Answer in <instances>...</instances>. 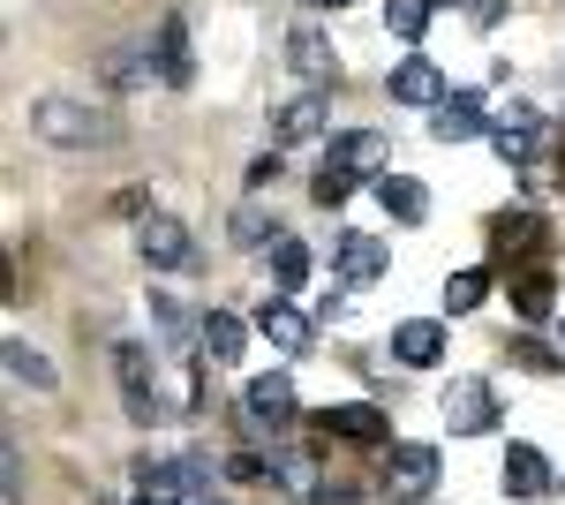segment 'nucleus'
<instances>
[{"label":"nucleus","mask_w":565,"mask_h":505,"mask_svg":"<svg viewBox=\"0 0 565 505\" xmlns=\"http://www.w3.org/2000/svg\"><path fill=\"white\" fill-rule=\"evenodd\" d=\"M242 415H249V430H264V438L295 430V378H287V370L249 378V385H242Z\"/></svg>","instance_id":"nucleus-4"},{"label":"nucleus","mask_w":565,"mask_h":505,"mask_svg":"<svg viewBox=\"0 0 565 505\" xmlns=\"http://www.w3.org/2000/svg\"><path fill=\"white\" fill-rule=\"evenodd\" d=\"M377 204H385L399 227H423V219H430V189H423L415 173H385V181H377Z\"/></svg>","instance_id":"nucleus-19"},{"label":"nucleus","mask_w":565,"mask_h":505,"mask_svg":"<svg viewBox=\"0 0 565 505\" xmlns=\"http://www.w3.org/2000/svg\"><path fill=\"white\" fill-rule=\"evenodd\" d=\"M271 181H279V151H271V159H257V167H249V189H271Z\"/></svg>","instance_id":"nucleus-34"},{"label":"nucleus","mask_w":565,"mask_h":505,"mask_svg":"<svg viewBox=\"0 0 565 505\" xmlns=\"http://www.w3.org/2000/svg\"><path fill=\"white\" fill-rule=\"evenodd\" d=\"M136 256H143L151 272H189V264H196V242H189V227H181V219L143 211V227H136Z\"/></svg>","instance_id":"nucleus-6"},{"label":"nucleus","mask_w":565,"mask_h":505,"mask_svg":"<svg viewBox=\"0 0 565 505\" xmlns=\"http://www.w3.org/2000/svg\"><path fill=\"white\" fill-rule=\"evenodd\" d=\"M490 106H482L476 91H452L445 106H430V136L437 144H476V136H490Z\"/></svg>","instance_id":"nucleus-9"},{"label":"nucleus","mask_w":565,"mask_h":505,"mask_svg":"<svg viewBox=\"0 0 565 505\" xmlns=\"http://www.w3.org/2000/svg\"><path fill=\"white\" fill-rule=\"evenodd\" d=\"M226 234H234V250H271V242H264V234H271V211H264V204H242Z\"/></svg>","instance_id":"nucleus-26"},{"label":"nucleus","mask_w":565,"mask_h":505,"mask_svg":"<svg viewBox=\"0 0 565 505\" xmlns=\"http://www.w3.org/2000/svg\"><path fill=\"white\" fill-rule=\"evenodd\" d=\"M558 347H565V325H558Z\"/></svg>","instance_id":"nucleus-38"},{"label":"nucleus","mask_w":565,"mask_h":505,"mask_svg":"<svg viewBox=\"0 0 565 505\" xmlns=\"http://www.w3.org/2000/svg\"><path fill=\"white\" fill-rule=\"evenodd\" d=\"M392 362H407V370H437L445 362V325L437 317H407V325H392Z\"/></svg>","instance_id":"nucleus-12"},{"label":"nucleus","mask_w":565,"mask_h":505,"mask_svg":"<svg viewBox=\"0 0 565 505\" xmlns=\"http://www.w3.org/2000/svg\"><path fill=\"white\" fill-rule=\"evenodd\" d=\"M309 8H348V0H309Z\"/></svg>","instance_id":"nucleus-37"},{"label":"nucleus","mask_w":565,"mask_h":505,"mask_svg":"<svg viewBox=\"0 0 565 505\" xmlns=\"http://www.w3.org/2000/svg\"><path fill=\"white\" fill-rule=\"evenodd\" d=\"M271 295H295L309 280V242H295V234H271Z\"/></svg>","instance_id":"nucleus-21"},{"label":"nucleus","mask_w":565,"mask_h":505,"mask_svg":"<svg viewBox=\"0 0 565 505\" xmlns=\"http://www.w3.org/2000/svg\"><path fill=\"white\" fill-rule=\"evenodd\" d=\"M151 76H159V61H151V45H121V53L106 61V84H114V91H143Z\"/></svg>","instance_id":"nucleus-24"},{"label":"nucleus","mask_w":565,"mask_h":505,"mask_svg":"<svg viewBox=\"0 0 565 505\" xmlns=\"http://www.w3.org/2000/svg\"><path fill=\"white\" fill-rule=\"evenodd\" d=\"M309 505H362V498H354L348 483H317V491H309Z\"/></svg>","instance_id":"nucleus-32"},{"label":"nucleus","mask_w":565,"mask_h":505,"mask_svg":"<svg viewBox=\"0 0 565 505\" xmlns=\"http://www.w3.org/2000/svg\"><path fill=\"white\" fill-rule=\"evenodd\" d=\"M385 505H430V498H407V491H392V498Z\"/></svg>","instance_id":"nucleus-36"},{"label":"nucleus","mask_w":565,"mask_h":505,"mask_svg":"<svg viewBox=\"0 0 565 505\" xmlns=\"http://www.w3.org/2000/svg\"><path fill=\"white\" fill-rule=\"evenodd\" d=\"M385 483L407 498H430L437 491V445H385Z\"/></svg>","instance_id":"nucleus-14"},{"label":"nucleus","mask_w":565,"mask_h":505,"mask_svg":"<svg viewBox=\"0 0 565 505\" xmlns=\"http://www.w3.org/2000/svg\"><path fill=\"white\" fill-rule=\"evenodd\" d=\"M151 317H159V333H167V339L189 333V317H181V302H174V295H151Z\"/></svg>","instance_id":"nucleus-30"},{"label":"nucleus","mask_w":565,"mask_h":505,"mask_svg":"<svg viewBox=\"0 0 565 505\" xmlns=\"http://www.w3.org/2000/svg\"><path fill=\"white\" fill-rule=\"evenodd\" d=\"M159 84H174V91L196 84V45H189V23L181 15L159 23Z\"/></svg>","instance_id":"nucleus-16"},{"label":"nucleus","mask_w":565,"mask_h":505,"mask_svg":"<svg viewBox=\"0 0 565 505\" xmlns=\"http://www.w3.org/2000/svg\"><path fill=\"white\" fill-rule=\"evenodd\" d=\"M317 422H324L332 438H348V445H392L385 408H370V400H340V408H324Z\"/></svg>","instance_id":"nucleus-15"},{"label":"nucleus","mask_w":565,"mask_h":505,"mask_svg":"<svg viewBox=\"0 0 565 505\" xmlns=\"http://www.w3.org/2000/svg\"><path fill=\"white\" fill-rule=\"evenodd\" d=\"M249 333H257V325H242L234 309H204V317H196V347H204V362H212V370H226V362H242V347H249Z\"/></svg>","instance_id":"nucleus-11"},{"label":"nucleus","mask_w":565,"mask_h":505,"mask_svg":"<svg viewBox=\"0 0 565 505\" xmlns=\"http://www.w3.org/2000/svg\"><path fill=\"white\" fill-rule=\"evenodd\" d=\"M249 325H257V333L271 339V355H287V362H302V355H309V339H317L309 309H302V302H287V295H264Z\"/></svg>","instance_id":"nucleus-5"},{"label":"nucleus","mask_w":565,"mask_h":505,"mask_svg":"<svg viewBox=\"0 0 565 505\" xmlns=\"http://www.w3.org/2000/svg\"><path fill=\"white\" fill-rule=\"evenodd\" d=\"M271 483H287L295 498H309V491H317V467H309V453H271Z\"/></svg>","instance_id":"nucleus-27"},{"label":"nucleus","mask_w":565,"mask_h":505,"mask_svg":"<svg viewBox=\"0 0 565 505\" xmlns=\"http://www.w3.org/2000/svg\"><path fill=\"white\" fill-rule=\"evenodd\" d=\"M226 475H234V483H257V475H271V461H257V453H234V461H226Z\"/></svg>","instance_id":"nucleus-31"},{"label":"nucleus","mask_w":565,"mask_h":505,"mask_svg":"<svg viewBox=\"0 0 565 505\" xmlns=\"http://www.w3.org/2000/svg\"><path fill=\"white\" fill-rule=\"evenodd\" d=\"M324 136V91H302L271 114V151H295V144H317Z\"/></svg>","instance_id":"nucleus-10"},{"label":"nucleus","mask_w":565,"mask_h":505,"mask_svg":"<svg viewBox=\"0 0 565 505\" xmlns=\"http://www.w3.org/2000/svg\"><path fill=\"white\" fill-rule=\"evenodd\" d=\"M385 91H392V106H445V98H452V91H445V69H437L430 53H407V61H392Z\"/></svg>","instance_id":"nucleus-8"},{"label":"nucleus","mask_w":565,"mask_h":505,"mask_svg":"<svg viewBox=\"0 0 565 505\" xmlns=\"http://www.w3.org/2000/svg\"><path fill=\"white\" fill-rule=\"evenodd\" d=\"M189 505H226V498H212V483H204V491H189Z\"/></svg>","instance_id":"nucleus-35"},{"label":"nucleus","mask_w":565,"mask_h":505,"mask_svg":"<svg viewBox=\"0 0 565 505\" xmlns=\"http://www.w3.org/2000/svg\"><path fill=\"white\" fill-rule=\"evenodd\" d=\"M498 483H505V498H543V491H551V461H543L535 445H505Z\"/></svg>","instance_id":"nucleus-17"},{"label":"nucleus","mask_w":565,"mask_h":505,"mask_svg":"<svg viewBox=\"0 0 565 505\" xmlns=\"http://www.w3.org/2000/svg\"><path fill=\"white\" fill-rule=\"evenodd\" d=\"M482 302H490V272H482V264L445 272V309H452V317H468V309H482Z\"/></svg>","instance_id":"nucleus-23"},{"label":"nucleus","mask_w":565,"mask_h":505,"mask_svg":"<svg viewBox=\"0 0 565 505\" xmlns=\"http://www.w3.org/2000/svg\"><path fill=\"white\" fill-rule=\"evenodd\" d=\"M324 167L354 173V181H385V173H392V144L377 136V128H348V136H332Z\"/></svg>","instance_id":"nucleus-7"},{"label":"nucleus","mask_w":565,"mask_h":505,"mask_svg":"<svg viewBox=\"0 0 565 505\" xmlns=\"http://www.w3.org/2000/svg\"><path fill=\"white\" fill-rule=\"evenodd\" d=\"M332 264H340V280H348V287H370V280H377V272L392 264V250L377 242V234H362V227H348V234L332 242Z\"/></svg>","instance_id":"nucleus-13"},{"label":"nucleus","mask_w":565,"mask_h":505,"mask_svg":"<svg viewBox=\"0 0 565 505\" xmlns=\"http://www.w3.org/2000/svg\"><path fill=\"white\" fill-rule=\"evenodd\" d=\"M551 302H558V280H551V264H535V272H513V309H521V325H543V317H551Z\"/></svg>","instance_id":"nucleus-20"},{"label":"nucleus","mask_w":565,"mask_h":505,"mask_svg":"<svg viewBox=\"0 0 565 505\" xmlns=\"http://www.w3.org/2000/svg\"><path fill=\"white\" fill-rule=\"evenodd\" d=\"M430 15H437V0H385V31L392 39H423V31H430Z\"/></svg>","instance_id":"nucleus-25"},{"label":"nucleus","mask_w":565,"mask_h":505,"mask_svg":"<svg viewBox=\"0 0 565 505\" xmlns=\"http://www.w3.org/2000/svg\"><path fill=\"white\" fill-rule=\"evenodd\" d=\"M354 189H362V181H354V173H340V167H317V181H309V197H317L324 211H340Z\"/></svg>","instance_id":"nucleus-29"},{"label":"nucleus","mask_w":565,"mask_h":505,"mask_svg":"<svg viewBox=\"0 0 565 505\" xmlns=\"http://www.w3.org/2000/svg\"><path fill=\"white\" fill-rule=\"evenodd\" d=\"M31 136L61 144V151H90V144H106L114 128H106L98 106H76V98H31Z\"/></svg>","instance_id":"nucleus-1"},{"label":"nucleus","mask_w":565,"mask_h":505,"mask_svg":"<svg viewBox=\"0 0 565 505\" xmlns=\"http://www.w3.org/2000/svg\"><path fill=\"white\" fill-rule=\"evenodd\" d=\"M437 8H452V0H437Z\"/></svg>","instance_id":"nucleus-39"},{"label":"nucleus","mask_w":565,"mask_h":505,"mask_svg":"<svg viewBox=\"0 0 565 505\" xmlns=\"http://www.w3.org/2000/svg\"><path fill=\"white\" fill-rule=\"evenodd\" d=\"M513 362H521L527 378H551V370H565V347H543V339H513Z\"/></svg>","instance_id":"nucleus-28"},{"label":"nucleus","mask_w":565,"mask_h":505,"mask_svg":"<svg viewBox=\"0 0 565 505\" xmlns=\"http://www.w3.org/2000/svg\"><path fill=\"white\" fill-rule=\"evenodd\" d=\"M437 415L452 422V438H482V430H498V392H490V385L482 378H452L445 385V392H437Z\"/></svg>","instance_id":"nucleus-3"},{"label":"nucleus","mask_w":565,"mask_h":505,"mask_svg":"<svg viewBox=\"0 0 565 505\" xmlns=\"http://www.w3.org/2000/svg\"><path fill=\"white\" fill-rule=\"evenodd\" d=\"M8 378H15V385H31V392H53V385H61V370L45 362L31 339H8Z\"/></svg>","instance_id":"nucleus-22"},{"label":"nucleus","mask_w":565,"mask_h":505,"mask_svg":"<svg viewBox=\"0 0 565 505\" xmlns=\"http://www.w3.org/2000/svg\"><path fill=\"white\" fill-rule=\"evenodd\" d=\"M287 69L309 76V84H324V76H332V39H324L317 23H295V31H287Z\"/></svg>","instance_id":"nucleus-18"},{"label":"nucleus","mask_w":565,"mask_h":505,"mask_svg":"<svg viewBox=\"0 0 565 505\" xmlns=\"http://www.w3.org/2000/svg\"><path fill=\"white\" fill-rule=\"evenodd\" d=\"M468 15H476L482 31H490V23H505V0H468Z\"/></svg>","instance_id":"nucleus-33"},{"label":"nucleus","mask_w":565,"mask_h":505,"mask_svg":"<svg viewBox=\"0 0 565 505\" xmlns=\"http://www.w3.org/2000/svg\"><path fill=\"white\" fill-rule=\"evenodd\" d=\"M114 378H121V408H129V422H151L167 415V392H159V362H151V347L143 339H121L114 347Z\"/></svg>","instance_id":"nucleus-2"}]
</instances>
